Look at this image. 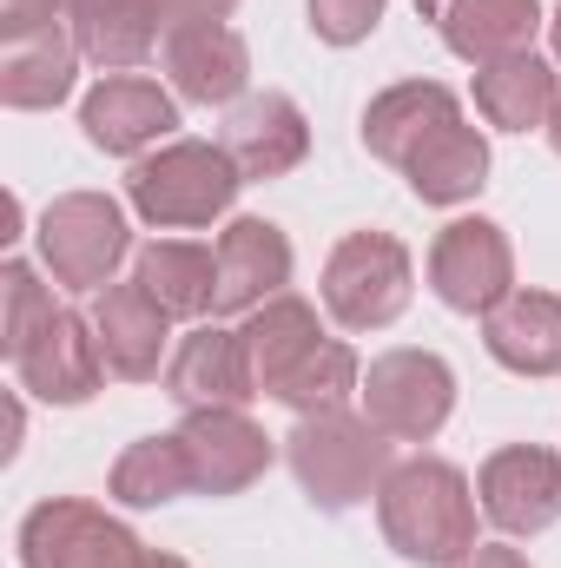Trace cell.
I'll return each instance as SVG.
<instances>
[{
  "label": "cell",
  "instance_id": "6da1fadb",
  "mask_svg": "<svg viewBox=\"0 0 561 568\" xmlns=\"http://www.w3.org/2000/svg\"><path fill=\"white\" fill-rule=\"evenodd\" d=\"M377 516H384L390 549L410 562L456 568L476 549V496L456 463H436V456L397 463L377 489Z\"/></svg>",
  "mask_w": 561,
  "mask_h": 568
},
{
  "label": "cell",
  "instance_id": "7a4b0ae2",
  "mask_svg": "<svg viewBox=\"0 0 561 568\" xmlns=\"http://www.w3.org/2000/svg\"><path fill=\"white\" fill-rule=\"evenodd\" d=\"M290 469L310 489V503L350 509L370 489H384V476H390V436L370 417L357 424L350 410H324V417H304V424L290 429Z\"/></svg>",
  "mask_w": 561,
  "mask_h": 568
},
{
  "label": "cell",
  "instance_id": "3957f363",
  "mask_svg": "<svg viewBox=\"0 0 561 568\" xmlns=\"http://www.w3.org/2000/svg\"><path fill=\"white\" fill-rule=\"evenodd\" d=\"M126 185H133V205L152 225H212L238 199L245 172L232 165L225 145L178 140V145H165V152H152V159H140Z\"/></svg>",
  "mask_w": 561,
  "mask_h": 568
},
{
  "label": "cell",
  "instance_id": "277c9868",
  "mask_svg": "<svg viewBox=\"0 0 561 568\" xmlns=\"http://www.w3.org/2000/svg\"><path fill=\"white\" fill-rule=\"evenodd\" d=\"M126 245H133L126 212L106 192H67L40 219V258H47L53 278L73 284V291H106L113 265L126 258Z\"/></svg>",
  "mask_w": 561,
  "mask_h": 568
},
{
  "label": "cell",
  "instance_id": "5b68a950",
  "mask_svg": "<svg viewBox=\"0 0 561 568\" xmlns=\"http://www.w3.org/2000/svg\"><path fill=\"white\" fill-rule=\"evenodd\" d=\"M410 284H417L410 252L390 232H350L324 265V304L350 331H384L390 317H404Z\"/></svg>",
  "mask_w": 561,
  "mask_h": 568
},
{
  "label": "cell",
  "instance_id": "8992f818",
  "mask_svg": "<svg viewBox=\"0 0 561 568\" xmlns=\"http://www.w3.org/2000/svg\"><path fill=\"white\" fill-rule=\"evenodd\" d=\"M456 404V377L429 351H390L364 377V410L390 443H429Z\"/></svg>",
  "mask_w": 561,
  "mask_h": 568
},
{
  "label": "cell",
  "instance_id": "52a82bcc",
  "mask_svg": "<svg viewBox=\"0 0 561 568\" xmlns=\"http://www.w3.org/2000/svg\"><path fill=\"white\" fill-rule=\"evenodd\" d=\"M27 568H145V549L93 503H40L20 529Z\"/></svg>",
  "mask_w": 561,
  "mask_h": 568
},
{
  "label": "cell",
  "instance_id": "ba28073f",
  "mask_svg": "<svg viewBox=\"0 0 561 568\" xmlns=\"http://www.w3.org/2000/svg\"><path fill=\"white\" fill-rule=\"evenodd\" d=\"M429 284L449 311H496L516 291V252H509L502 225L456 219L429 252Z\"/></svg>",
  "mask_w": 561,
  "mask_h": 568
},
{
  "label": "cell",
  "instance_id": "9c48e42d",
  "mask_svg": "<svg viewBox=\"0 0 561 568\" xmlns=\"http://www.w3.org/2000/svg\"><path fill=\"white\" fill-rule=\"evenodd\" d=\"M13 371H20V384H27L33 397H47V404H86V397L100 390V371H106L100 337H93V317L53 311V317L27 337V351L13 357Z\"/></svg>",
  "mask_w": 561,
  "mask_h": 568
},
{
  "label": "cell",
  "instance_id": "30bf717a",
  "mask_svg": "<svg viewBox=\"0 0 561 568\" xmlns=\"http://www.w3.org/2000/svg\"><path fill=\"white\" fill-rule=\"evenodd\" d=\"M482 516L496 523V529H509V536H536V529H549L561 516V456L549 449H529V443H516V449H496L489 463H482Z\"/></svg>",
  "mask_w": 561,
  "mask_h": 568
},
{
  "label": "cell",
  "instance_id": "8fae6325",
  "mask_svg": "<svg viewBox=\"0 0 561 568\" xmlns=\"http://www.w3.org/2000/svg\"><path fill=\"white\" fill-rule=\"evenodd\" d=\"M178 443L192 463V489H205V496H232L272 469V436L245 410H192Z\"/></svg>",
  "mask_w": 561,
  "mask_h": 568
},
{
  "label": "cell",
  "instance_id": "7c38bea8",
  "mask_svg": "<svg viewBox=\"0 0 561 568\" xmlns=\"http://www.w3.org/2000/svg\"><path fill=\"white\" fill-rule=\"evenodd\" d=\"M165 390H172L185 410H238L245 397H258L245 337H238V331H218V324H198V331L172 351Z\"/></svg>",
  "mask_w": 561,
  "mask_h": 568
},
{
  "label": "cell",
  "instance_id": "4fadbf2b",
  "mask_svg": "<svg viewBox=\"0 0 561 568\" xmlns=\"http://www.w3.org/2000/svg\"><path fill=\"white\" fill-rule=\"evenodd\" d=\"M165 304L145 291L140 278L133 284H106L100 297H93V337H100V357H106V371L113 377H159V357H165Z\"/></svg>",
  "mask_w": 561,
  "mask_h": 568
},
{
  "label": "cell",
  "instance_id": "5bb4252c",
  "mask_svg": "<svg viewBox=\"0 0 561 568\" xmlns=\"http://www.w3.org/2000/svg\"><path fill=\"white\" fill-rule=\"evenodd\" d=\"M80 126L100 152H140V145L165 140L178 126V106L159 80H140V73H113L106 87L86 93L80 106Z\"/></svg>",
  "mask_w": 561,
  "mask_h": 568
},
{
  "label": "cell",
  "instance_id": "9a60e30c",
  "mask_svg": "<svg viewBox=\"0 0 561 568\" xmlns=\"http://www.w3.org/2000/svg\"><path fill=\"white\" fill-rule=\"evenodd\" d=\"M165 73L185 100L198 106H218V100H238L245 80H252V53L245 40L225 27V20H198V27H178L165 33Z\"/></svg>",
  "mask_w": 561,
  "mask_h": 568
},
{
  "label": "cell",
  "instance_id": "2e32d148",
  "mask_svg": "<svg viewBox=\"0 0 561 568\" xmlns=\"http://www.w3.org/2000/svg\"><path fill=\"white\" fill-rule=\"evenodd\" d=\"M284 284H290V245H284V232L265 225V219H238L218 239V304H212V317L258 311V304L278 297Z\"/></svg>",
  "mask_w": 561,
  "mask_h": 568
},
{
  "label": "cell",
  "instance_id": "e0dca14e",
  "mask_svg": "<svg viewBox=\"0 0 561 568\" xmlns=\"http://www.w3.org/2000/svg\"><path fill=\"white\" fill-rule=\"evenodd\" d=\"M489 357L522 371V377H555L561 371V297L555 291H509L496 311H482Z\"/></svg>",
  "mask_w": 561,
  "mask_h": 568
},
{
  "label": "cell",
  "instance_id": "ac0fdd59",
  "mask_svg": "<svg viewBox=\"0 0 561 568\" xmlns=\"http://www.w3.org/2000/svg\"><path fill=\"white\" fill-rule=\"evenodd\" d=\"M225 152L245 179H278L310 152V126L284 93H258L225 120Z\"/></svg>",
  "mask_w": 561,
  "mask_h": 568
},
{
  "label": "cell",
  "instance_id": "d6986e66",
  "mask_svg": "<svg viewBox=\"0 0 561 568\" xmlns=\"http://www.w3.org/2000/svg\"><path fill=\"white\" fill-rule=\"evenodd\" d=\"M456 93L436 87V80H410V87H390L384 100H370L364 113V145L390 165H410L422 140H436L442 126H456Z\"/></svg>",
  "mask_w": 561,
  "mask_h": 568
},
{
  "label": "cell",
  "instance_id": "ffe728a7",
  "mask_svg": "<svg viewBox=\"0 0 561 568\" xmlns=\"http://www.w3.org/2000/svg\"><path fill=\"white\" fill-rule=\"evenodd\" d=\"M542 27V7L536 0H449L442 7V40L449 53L476 60V67H496V60H516L529 53Z\"/></svg>",
  "mask_w": 561,
  "mask_h": 568
},
{
  "label": "cell",
  "instance_id": "44dd1931",
  "mask_svg": "<svg viewBox=\"0 0 561 568\" xmlns=\"http://www.w3.org/2000/svg\"><path fill=\"white\" fill-rule=\"evenodd\" d=\"M476 106L489 113V126L502 133H529V126H549L561 106L555 67H542L536 53H516V60H496L476 73Z\"/></svg>",
  "mask_w": 561,
  "mask_h": 568
},
{
  "label": "cell",
  "instance_id": "7402d4cb",
  "mask_svg": "<svg viewBox=\"0 0 561 568\" xmlns=\"http://www.w3.org/2000/svg\"><path fill=\"white\" fill-rule=\"evenodd\" d=\"M67 13H73V47L100 67H140L159 40L152 0H67Z\"/></svg>",
  "mask_w": 561,
  "mask_h": 568
},
{
  "label": "cell",
  "instance_id": "603a6c76",
  "mask_svg": "<svg viewBox=\"0 0 561 568\" xmlns=\"http://www.w3.org/2000/svg\"><path fill=\"white\" fill-rule=\"evenodd\" d=\"M238 337H245V357H252L258 390H278L284 377H290L317 344H324L317 311H310V304H297V297H272V304H258V311H252V324H245Z\"/></svg>",
  "mask_w": 561,
  "mask_h": 568
},
{
  "label": "cell",
  "instance_id": "cb8c5ba5",
  "mask_svg": "<svg viewBox=\"0 0 561 568\" xmlns=\"http://www.w3.org/2000/svg\"><path fill=\"white\" fill-rule=\"evenodd\" d=\"M482 172H489V145L476 126H442L436 140L417 145V159L404 165V179H410V192L429 199V205H462V199H476L482 192Z\"/></svg>",
  "mask_w": 561,
  "mask_h": 568
},
{
  "label": "cell",
  "instance_id": "d4e9b609",
  "mask_svg": "<svg viewBox=\"0 0 561 568\" xmlns=\"http://www.w3.org/2000/svg\"><path fill=\"white\" fill-rule=\"evenodd\" d=\"M140 284L172 311V317H198L218 304V252L212 245H145L140 252Z\"/></svg>",
  "mask_w": 561,
  "mask_h": 568
},
{
  "label": "cell",
  "instance_id": "484cf974",
  "mask_svg": "<svg viewBox=\"0 0 561 568\" xmlns=\"http://www.w3.org/2000/svg\"><path fill=\"white\" fill-rule=\"evenodd\" d=\"M73 67H80V47L53 40V33H47V40H27V47H13L7 67H0V100L20 106V113L53 106V100L73 93Z\"/></svg>",
  "mask_w": 561,
  "mask_h": 568
},
{
  "label": "cell",
  "instance_id": "4316f807",
  "mask_svg": "<svg viewBox=\"0 0 561 568\" xmlns=\"http://www.w3.org/2000/svg\"><path fill=\"white\" fill-rule=\"evenodd\" d=\"M185 489H192V463H185L178 436H145L113 463V496L133 503V509H159V503H172Z\"/></svg>",
  "mask_w": 561,
  "mask_h": 568
},
{
  "label": "cell",
  "instance_id": "83f0119b",
  "mask_svg": "<svg viewBox=\"0 0 561 568\" xmlns=\"http://www.w3.org/2000/svg\"><path fill=\"white\" fill-rule=\"evenodd\" d=\"M357 390H364V384H357V351H350V344H337V337H324V344H317L290 377H284L272 397L290 404L297 417H324V410H344Z\"/></svg>",
  "mask_w": 561,
  "mask_h": 568
},
{
  "label": "cell",
  "instance_id": "f1b7e54d",
  "mask_svg": "<svg viewBox=\"0 0 561 568\" xmlns=\"http://www.w3.org/2000/svg\"><path fill=\"white\" fill-rule=\"evenodd\" d=\"M0 297H7V324H0V344H7V357H20L27 351V337L60 311L53 304V291L33 278V265H7V278H0Z\"/></svg>",
  "mask_w": 561,
  "mask_h": 568
},
{
  "label": "cell",
  "instance_id": "f546056e",
  "mask_svg": "<svg viewBox=\"0 0 561 568\" xmlns=\"http://www.w3.org/2000/svg\"><path fill=\"white\" fill-rule=\"evenodd\" d=\"M377 20H384V0H310V27H317L330 47L364 40Z\"/></svg>",
  "mask_w": 561,
  "mask_h": 568
},
{
  "label": "cell",
  "instance_id": "4dcf8cb0",
  "mask_svg": "<svg viewBox=\"0 0 561 568\" xmlns=\"http://www.w3.org/2000/svg\"><path fill=\"white\" fill-rule=\"evenodd\" d=\"M60 7H67V0H0V33H7L13 47L47 40L53 20H60Z\"/></svg>",
  "mask_w": 561,
  "mask_h": 568
},
{
  "label": "cell",
  "instance_id": "1f68e13d",
  "mask_svg": "<svg viewBox=\"0 0 561 568\" xmlns=\"http://www.w3.org/2000/svg\"><path fill=\"white\" fill-rule=\"evenodd\" d=\"M152 7H159V27H165V33L198 27V20H225V13H232V0H152Z\"/></svg>",
  "mask_w": 561,
  "mask_h": 568
},
{
  "label": "cell",
  "instance_id": "d6a6232c",
  "mask_svg": "<svg viewBox=\"0 0 561 568\" xmlns=\"http://www.w3.org/2000/svg\"><path fill=\"white\" fill-rule=\"evenodd\" d=\"M456 568H529V562H522L516 549H469Z\"/></svg>",
  "mask_w": 561,
  "mask_h": 568
},
{
  "label": "cell",
  "instance_id": "836d02e7",
  "mask_svg": "<svg viewBox=\"0 0 561 568\" xmlns=\"http://www.w3.org/2000/svg\"><path fill=\"white\" fill-rule=\"evenodd\" d=\"M145 568H185L178 556H145Z\"/></svg>",
  "mask_w": 561,
  "mask_h": 568
},
{
  "label": "cell",
  "instance_id": "e575fe53",
  "mask_svg": "<svg viewBox=\"0 0 561 568\" xmlns=\"http://www.w3.org/2000/svg\"><path fill=\"white\" fill-rule=\"evenodd\" d=\"M549 140H555V152H561V106H555V120H549Z\"/></svg>",
  "mask_w": 561,
  "mask_h": 568
},
{
  "label": "cell",
  "instance_id": "d590c367",
  "mask_svg": "<svg viewBox=\"0 0 561 568\" xmlns=\"http://www.w3.org/2000/svg\"><path fill=\"white\" fill-rule=\"evenodd\" d=\"M555 53H561V7H555Z\"/></svg>",
  "mask_w": 561,
  "mask_h": 568
}]
</instances>
